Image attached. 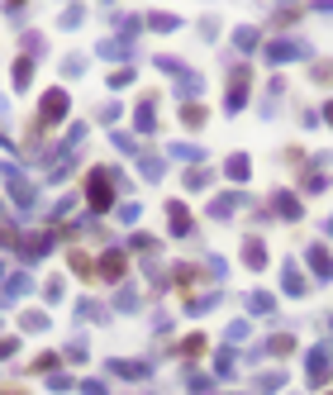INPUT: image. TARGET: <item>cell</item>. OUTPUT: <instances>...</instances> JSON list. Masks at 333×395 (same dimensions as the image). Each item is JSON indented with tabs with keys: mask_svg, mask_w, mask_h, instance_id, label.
<instances>
[{
	"mask_svg": "<svg viewBox=\"0 0 333 395\" xmlns=\"http://www.w3.org/2000/svg\"><path fill=\"white\" fill-rule=\"evenodd\" d=\"M86 200H91V214H105L114 205V172L110 167H91L86 172Z\"/></svg>",
	"mask_w": 333,
	"mask_h": 395,
	"instance_id": "obj_1",
	"label": "cell"
},
{
	"mask_svg": "<svg viewBox=\"0 0 333 395\" xmlns=\"http://www.w3.org/2000/svg\"><path fill=\"white\" fill-rule=\"evenodd\" d=\"M305 376H309V386H329L333 381V343H319L305 357Z\"/></svg>",
	"mask_w": 333,
	"mask_h": 395,
	"instance_id": "obj_2",
	"label": "cell"
},
{
	"mask_svg": "<svg viewBox=\"0 0 333 395\" xmlns=\"http://www.w3.org/2000/svg\"><path fill=\"white\" fill-rule=\"evenodd\" d=\"M248 96H252V72L248 67H233V72H229V96H224L229 114H238V110L248 105Z\"/></svg>",
	"mask_w": 333,
	"mask_h": 395,
	"instance_id": "obj_3",
	"label": "cell"
},
{
	"mask_svg": "<svg viewBox=\"0 0 333 395\" xmlns=\"http://www.w3.org/2000/svg\"><path fill=\"white\" fill-rule=\"evenodd\" d=\"M67 110H72V96H67V91H48V96L38 100V129L62 124V119H67Z\"/></svg>",
	"mask_w": 333,
	"mask_h": 395,
	"instance_id": "obj_4",
	"label": "cell"
},
{
	"mask_svg": "<svg viewBox=\"0 0 333 395\" xmlns=\"http://www.w3.org/2000/svg\"><path fill=\"white\" fill-rule=\"evenodd\" d=\"M129 253L124 248H105L100 258H95V276H105V281H124V271H129Z\"/></svg>",
	"mask_w": 333,
	"mask_h": 395,
	"instance_id": "obj_5",
	"label": "cell"
},
{
	"mask_svg": "<svg viewBox=\"0 0 333 395\" xmlns=\"http://www.w3.org/2000/svg\"><path fill=\"white\" fill-rule=\"evenodd\" d=\"M300 57H309V43H300V38H277V43H267V62H272V67L300 62Z\"/></svg>",
	"mask_w": 333,
	"mask_h": 395,
	"instance_id": "obj_6",
	"label": "cell"
},
{
	"mask_svg": "<svg viewBox=\"0 0 333 395\" xmlns=\"http://www.w3.org/2000/svg\"><path fill=\"white\" fill-rule=\"evenodd\" d=\"M166 224H171V234H176V238H191L195 234V219H191V210H186L181 200H166Z\"/></svg>",
	"mask_w": 333,
	"mask_h": 395,
	"instance_id": "obj_7",
	"label": "cell"
},
{
	"mask_svg": "<svg viewBox=\"0 0 333 395\" xmlns=\"http://www.w3.org/2000/svg\"><path fill=\"white\" fill-rule=\"evenodd\" d=\"M53 243H57V229H43V234H33V238H20V253H24V262H38Z\"/></svg>",
	"mask_w": 333,
	"mask_h": 395,
	"instance_id": "obj_8",
	"label": "cell"
},
{
	"mask_svg": "<svg viewBox=\"0 0 333 395\" xmlns=\"http://www.w3.org/2000/svg\"><path fill=\"white\" fill-rule=\"evenodd\" d=\"M305 262H309V271H314L319 281H329V276H333V258H329V248H324V243H309Z\"/></svg>",
	"mask_w": 333,
	"mask_h": 395,
	"instance_id": "obj_9",
	"label": "cell"
},
{
	"mask_svg": "<svg viewBox=\"0 0 333 395\" xmlns=\"http://www.w3.org/2000/svg\"><path fill=\"white\" fill-rule=\"evenodd\" d=\"M134 124H139V133H153V129H157V96H143V100H139Z\"/></svg>",
	"mask_w": 333,
	"mask_h": 395,
	"instance_id": "obj_10",
	"label": "cell"
},
{
	"mask_svg": "<svg viewBox=\"0 0 333 395\" xmlns=\"http://www.w3.org/2000/svg\"><path fill=\"white\" fill-rule=\"evenodd\" d=\"M110 376H129V381H148V376H153V367H148V362H129V357H114V362H110Z\"/></svg>",
	"mask_w": 333,
	"mask_h": 395,
	"instance_id": "obj_11",
	"label": "cell"
},
{
	"mask_svg": "<svg viewBox=\"0 0 333 395\" xmlns=\"http://www.w3.org/2000/svg\"><path fill=\"white\" fill-rule=\"evenodd\" d=\"M243 262H248L252 271H262V267H267V243H262L257 234L243 238Z\"/></svg>",
	"mask_w": 333,
	"mask_h": 395,
	"instance_id": "obj_12",
	"label": "cell"
},
{
	"mask_svg": "<svg viewBox=\"0 0 333 395\" xmlns=\"http://www.w3.org/2000/svg\"><path fill=\"white\" fill-rule=\"evenodd\" d=\"M95 53H100V57H110V62H119V57H129V53H134V43L114 33V38H100V43H95Z\"/></svg>",
	"mask_w": 333,
	"mask_h": 395,
	"instance_id": "obj_13",
	"label": "cell"
},
{
	"mask_svg": "<svg viewBox=\"0 0 333 395\" xmlns=\"http://www.w3.org/2000/svg\"><path fill=\"white\" fill-rule=\"evenodd\" d=\"M10 195H15V205H20V210H33V200H38V195H33V181L15 177V172H10Z\"/></svg>",
	"mask_w": 333,
	"mask_h": 395,
	"instance_id": "obj_14",
	"label": "cell"
},
{
	"mask_svg": "<svg viewBox=\"0 0 333 395\" xmlns=\"http://www.w3.org/2000/svg\"><path fill=\"white\" fill-rule=\"evenodd\" d=\"M29 290H33V276H29V271H15V276H5L0 295H5V300H20V295H29Z\"/></svg>",
	"mask_w": 333,
	"mask_h": 395,
	"instance_id": "obj_15",
	"label": "cell"
},
{
	"mask_svg": "<svg viewBox=\"0 0 333 395\" xmlns=\"http://www.w3.org/2000/svg\"><path fill=\"white\" fill-rule=\"evenodd\" d=\"M281 290H286V295H295V300L305 295V276L295 271V262H281Z\"/></svg>",
	"mask_w": 333,
	"mask_h": 395,
	"instance_id": "obj_16",
	"label": "cell"
},
{
	"mask_svg": "<svg viewBox=\"0 0 333 395\" xmlns=\"http://www.w3.org/2000/svg\"><path fill=\"white\" fill-rule=\"evenodd\" d=\"M238 200H243V191H224L219 200H210V219H229L238 210Z\"/></svg>",
	"mask_w": 333,
	"mask_h": 395,
	"instance_id": "obj_17",
	"label": "cell"
},
{
	"mask_svg": "<svg viewBox=\"0 0 333 395\" xmlns=\"http://www.w3.org/2000/svg\"><path fill=\"white\" fill-rule=\"evenodd\" d=\"M272 210H277L281 219H300V200H295L291 191H277V195H272Z\"/></svg>",
	"mask_w": 333,
	"mask_h": 395,
	"instance_id": "obj_18",
	"label": "cell"
},
{
	"mask_svg": "<svg viewBox=\"0 0 333 395\" xmlns=\"http://www.w3.org/2000/svg\"><path fill=\"white\" fill-rule=\"evenodd\" d=\"M67 267H72V276H82V281H91V276H95V262L86 258L82 248H72V253H67Z\"/></svg>",
	"mask_w": 333,
	"mask_h": 395,
	"instance_id": "obj_19",
	"label": "cell"
},
{
	"mask_svg": "<svg viewBox=\"0 0 333 395\" xmlns=\"http://www.w3.org/2000/svg\"><path fill=\"white\" fill-rule=\"evenodd\" d=\"M139 172H143V177H148V181H162L166 162L157 158V153H139Z\"/></svg>",
	"mask_w": 333,
	"mask_h": 395,
	"instance_id": "obj_20",
	"label": "cell"
},
{
	"mask_svg": "<svg viewBox=\"0 0 333 395\" xmlns=\"http://www.w3.org/2000/svg\"><path fill=\"white\" fill-rule=\"evenodd\" d=\"M205 119H210V110L200 105V100H195V105H181V124H186V129H205Z\"/></svg>",
	"mask_w": 333,
	"mask_h": 395,
	"instance_id": "obj_21",
	"label": "cell"
},
{
	"mask_svg": "<svg viewBox=\"0 0 333 395\" xmlns=\"http://www.w3.org/2000/svg\"><path fill=\"white\" fill-rule=\"evenodd\" d=\"M176 96H181L186 105H195V96H200V77H195V72H186V77H176Z\"/></svg>",
	"mask_w": 333,
	"mask_h": 395,
	"instance_id": "obj_22",
	"label": "cell"
},
{
	"mask_svg": "<svg viewBox=\"0 0 333 395\" xmlns=\"http://www.w3.org/2000/svg\"><path fill=\"white\" fill-rule=\"evenodd\" d=\"M224 172H229V181H248V172H252V162L243 158V153H233V158L224 162Z\"/></svg>",
	"mask_w": 333,
	"mask_h": 395,
	"instance_id": "obj_23",
	"label": "cell"
},
{
	"mask_svg": "<svg viewBox=\"0 0 333 395\" xmlns=\"http://www.w3.org/2000/svg\"><path fill=\"white\" fill-rule=\"evenodd\" d=\"M252 386H257V391H262V395H277L281 386H286V371H262V376H257Z\"/></svg>",
	"mask_w": 333,
	"mask_h": 395,
	"instance_id": "obj_24",
	"label": "cell"
},
{
	"mask_svg": "<svg viewBox=\"0 0 333 395\" xmlns=\"http://www.w3.org/2000/svg\"><path fill=\"white\" fill-rule=\"evenodd\" d=\"M248 310H252V315H272V310H277L272 290H252V295H248Z\"/></svg>",
	"mask_w": 333,
	"mask_h": 395,
	"instance_id": "obj_25",
	"label": "cell"
},
{
	"mask_svg": "<svg viewBox=\"0 0 333 395\" xmlns=\"http://www.w3.org/2000/svg\"><path fill=\"white\" fill-rule=\"evenodd\" d=\"M114 310L134 315V310H139V286H119V295H114Z\"/></svg>",
	"mask_w": 333,
	"mask_h": 395,
	"instance_id": "obj_26",
	"label": "cell"
},
{
	"mask_svg": "<svg viewBox=\"0 0 333 395\" xmlns=\"http://www.w3.org/2000/svg\"><path fill=\"white\" fill-rule=\"evenodd\" d=\"M267 352H277V357H291V352H295V338H291V334H272V338H267Z\"/></svg>",
	"mask_w": 333,
	"mask_h": 395,
	"instance_id": "obj_27",
	"label": "cell"
},
{
	"mask_svg": "<svg viewBox=\"0 0 333 395\" xmlns=\"http://www.w3.org/2000/svg\"><path fill=\"white\" fill-rule=\"evenodd\" d=\"M257 38H262V33H257V29H252V24L233 29V43H238V53H248V48H257Z\"/></svg>",
	"mask_w": 333,
	"mask_h": 395,
	"instance_id": "obj_28",
	"label": "cell"
},
{
	"mask_svg": "<svg viewBox=\"0 0 333 395\" xmlns=\"http://www.w3.org/2000/svg\"><path fill=\"white\" fill-rule=\"evenodd\" d=\"M29 77H33V62H29V57H20V62H15V72H10L15 91H24V86H29Z\"/></svg>",
	"mask_w": 333,
	"mask_h": 395,
	"instance_id": "obj_29",
	"label": "cell"
},
{
	"mask_svg": "<svg viewBox=\"0 0 333 395\" xmlns=\"http://www.w3.org/2000/svg\"><path fill=\"white\" fill-rule=\"evenodd\" d=\"M210 181H215V177H210V167H191V172H186V191H205Z\"/></svg>",
	"mask_w": 333,
	"mask_h": 395,
	"instance_id": "obj_30",
	"label": "cell"
},
{
	"mask_svg": "<svg viewBox=\"0 0 333 395\" xmlns=\"http://www.w3.org/2000/svg\"><path fill=\"white\" fill-rule=\"evenodd\" d=\"M20 329H29V334H43V329H48V315H43V310H29V315L20 319Z\"/></svg>",
	"mask_w": 333,
	"mask_h": 395,
	"instance_id": "obj_31",
	"label": "cell"
},
{
	"mask_svg": "<svg viewBox=\"0 0 333 395\" xmlns=\"http://www.w3.org/2000/svg\"><path fill=\"white\" fill-rule=\"evenodd\" d=\"M143 24H148V29H157V33H171V29L181 24V20H176V15H148Z\"/></svg>",
	"mask_w": 333,
	"mask_h": 395,
	"instance_id": "obj_32",
	"label": "cell"
},
{
	"mask_svg": "<svg viewBox=\"0 0 333 395\" xmlns=\"http://www.w3.org/2000/svg\"><path fill=\"white\" fill-rule=\"evenodd\" d=\"M166 153H176V158H181V162H200V158H205V153H200L195 143H171Z\"/></svg>",
	"mask_w": 333,
	"mask_h": 395,
	"instance_id": "obj_33",
	"label": "cell"
},
{
	"mask_svg": "<svg viewBox=\"0 0 333 395\" xmlns=\"http://www.w3.org/2000/svg\"><path fill=\"white\" fill-rule=\"evenodd\" d=\"M324 186H329V177H324L319 167H309V172H305V191H309V195H319Z\"/></svg>",
	"mask_w": 333,
	"mask_h": 395,
	"instance_id": "obj_34",
	"label": "cell"
},
{
	"mask_svg": "<svg viewBox=\"0 0 333 395\" xmlns=\"http://www.w3.org/2000/svg\"><path fill=\"white\" fill-rule=\"evenodd\" d=\"M233 367H238V357H233V348H224L219 357H215V371L219 376H233Z\"/></svg>",
	"mask_w": 333,
	"mask_h": 395,
	"instance_id": "obj_35",
	"label": "cell"
},
{
	"mask_svg": "<svg viewBox=\"0 0 333 395\" xmlns=\"http://www.w3.org/2000/svg\"><path fill=\"white\" fill-rule=\"evenodd\" d=\"M309 77H314V86H333V62H314Z\"/></svg>",
	"mask_w": 333,
	"mask_h": 395,
	"instance_id": "obj_36",
	"label": "cell"
},
{
	"mask_svg": "<svg viewBox=\"0 0 333 395\" xmlns=\"http://www.w3.org/2000/svg\"><path fill=\"white\" fill-rule=\"evenodd\" d=\"M82 20H86V5H72V10H62V20H57V24H62V29H77Z\"/></svg>",
	"mask_w": 333,
	"mask_h": 395,
	"instance_id": "obj_37",
	"label": "cell"
},
{
	"mask_svg": "<svg viewBox=\"0 0 333 395\" xmlns=\"http://www.w3.org/2000/svg\"><path fill=\"white\" fill-rule=\"evenodd\" d=\"M129 81H134V67H114L110 72V91H124Z\"/></svg>",
	"mask_w": 333,
	"mask_h": 395,
	"instance_id": "obj_38",
	"label": "cell"
},
{
	"mask_svg": "<svg viewBox=\"0 0 333 395\" xmlns=\"http://www.w3.org/2000/svg\"><path fill=\"white\" fill-rule=\"evenodd\" d=\"M0 248H20V229L0 219Z\"/></svg>",
	"mask_w": 333,
	"mask_h": 395,
	"instance_id": "obj_39",
	"label": "cell"
},
{
	"mask_svg": "<svg viewBox=\"0 0 333 395\" xmlns=\"http://www.w3.org/2000/svg\"><path fill=\"white\" fill-rule=\"evenodd\" d=\"M248 334H252V324H248V319H233V324H229V343H243Z\"/></svg>",
	"mask_w": 333,
	"mask_h": 395,
	"instance_id": "obj_40",
	"label": "cell"
},
{
	"mask_svg": "<svg viewBox=\"0 0 333 395\" xmlns=\"http://www.w3.org/2000/svg\"><path fill=\"white\" fill-rule=\"evenodd\" d=\"M181 352H186V357H200V352H205V334H191V338L181 343Z\"/></svg>",
	"mask_w": 333,
	"mask_h": 395,
	"instance_id": "obj_41",
	"label": "cell"
},
{
	"mask_svg": "<svg viewBox=\"0 0 333 395\" xmlns=\"http://www.w3.org/2000/svg\"><path fill=\"white\" fill-rule=\"evenodd\" d=\"M129 248H139V253H157V238H148V234H134V238H129Z\"/></svg>",
	"mask_w": 333,
	"mask_h": 395,
	"instance_id": "obj_42",
	"label": "cell"
},
{
	"mask_svg": "<svg viewBox=\"0 0 333 395\" xmlns=\"http://www.w3.org/2000/svg\"><path fill=\"white\" fill-rule=\"evenodd\" d=\"M114 148H124L129 158H139V138H129V133H114Z\"/></svg>",
	"mask_w": 333,
	"mask_h": 395,
	"instance_id": "obj_43",
	"label": "cell"
},
{
	"mask_svg": "<svg viewBox=\"0 0 333 395\" xmlns=\"http://www.w3.org/2000/svg\"><path fill=\"white\" fill-rule=\"evenodd\" d=\"M33 371H57V352H38L33 357Z\"/></svg>",
	"mask_w": 333,
	"mask_h": 395,
	"instance_id": "obj_44",
	"label": "cell"
},
{
	"mask_svg": "<svg viewBox=\"0 0 333 395\" xmlns=\"http://www.w3.org/2000/svg\"><path fill=\"white\" fill-rule=\"evenodd\" d=\"M62 276H48V281H43V295H48V300H62Z\"/></svg>",
	"mask_w": 333,
	"mask_h": 395,
	"instance_id": "obj_45",
	"label": "cell"
},
{
	"mask_svg": "<svg viewBox=\"0 0 333 395\" xmlns=\"http://www.w3.org/2000/svg\"><path fill=\"white\" fill-rule=\"evenodd\" d=\"M82 395H110V386H105V381H91V376H86V381H82Z\"/></svg>",
	"mask_w": 333,
	"mask_h": 395,
	"instance_id": "obj_46",
	"label": "cell"
},
{
	"mask_svg": "<svg viewBox=\"0 0 333 395\" xmlns=\"http://www.w3.org/2000/svg\"><path fill=\"white\" fill-rule=\"evenodd\" d=\"M82 67H86V57H82V53H72V57H67V62H62V72H67V77H77Z\"/></svg>",
	"mask_w": 333,
	"mask_h": 395,
	"instance_id": "obj_47",
	"label": "cell"
},
{
	"mask_svg": "<svg viewBox=\"0 0 333 395\" xmlns=\"http://www.w3.org/2000/svg\"><path fill=\"white\" fill-rule=\"evenodd\" d=\"M139 205H134V200H129V205H119V219H124V224H139Z\"/></svg>",
	"mask_w": 333,
	"mask_h": 395,
	"instance_id": "obj_48",
	"label": "cell"
},
{
	"mask_svg": "<svg viewBox=\"0 0 333 395\" xmlns=\"http://www.w3.org/2000/svg\"><path fill=\"white\" fill-rule=\"evenodd\" d=\"M72 210H77V200L67 195V200H57V205H53V219H67V214H72Z\"/></svg>",
	"mask_w": 333,
	"mask_h": 395,
	"instance_id": "obj_49",
	"label": "cell"
},
{
	"mask_svg": "<svg viewBox=\"0 0 333 395\" xmlns=\"http://www.w3.org/2000/svg\"><path fill=\"white\" fill-rule=\"evenodd\" d=\"M72 386H77V381H72V376H57V371H53V381H48V391H72Z\"/></svg>",
	"mask_w": 333,
	"mask_h": 395,
	"instance_id": "obj_50",
	"label": "cell"
},
{
	"mask_svg": "<svg viewBox=\"0 0 333 395\" xmlns=\"http://www.w3.org/2000/svg\"><path fill=\"white\" fill-rule=\"evenodd\" d=\"M10 352H20V338H0V362H5Z\"/></svg>",
	"mask_w": 333,
	"mask_h": 395,
	"instance_id": "obj_51",
	"label": "cell"
},
{
	"mask_svg": "<svg viewBox=\"0 0 333 395\" xmlns=\"http://www.w3.org/2000/svg\"><path fill=\"white\" fill-rule=\"evenodd\" d=\"M324 124H329V129H333V100H329V105H324Z\"/></svg>",
	"mask_w": 333,
	"mask_h": 395,
	"instance_id": "obj_52",
	"label": "cell"
},
{
	"mask_svg": "<svg viewBox=\"0 0 333 395\" xmlns=\"http://www.w3.org/2000/svg\"><path fill=\"white\" fill-rule=\"evenodd\" d=\"M0 395H24V391H20V386H5V391H0Z\"/></svg>",
	"mask_w": 333,
	"mask_h": 395,
	"instance_id": "obj_53",
	"label": "cell"
},
{
	"mask_svg": "<svg viewBox=\"0 0 333 395\" xmlns=\"http://www.w3.org/2000/svg\"><path fill=\"white\" fill-rule=\"evenodd\" d=\"M0 114H5V96H0Z\"/></svg>",
	"mask_w": 333,
	"mask_h": 395,
	"instance_id": "obj_54",
	"label": "cell"
},
{
	"mask_svg": "<svg viewBox=\"0 0 333 395\" xmlns=\"http://www.w3.org/2000/svg\"><path fill=\"white\" fill-rule=\"evenodd\" d=\"M329 234H333V219H329Z\"/></svg>",
	"mask_w": 333,
	"mask_h": 395,
	"instance_id": "obj_55",
	"label": "cell"
},
{
	"mask_svg": "<svg viewBox=\"0 0 333 395\" xmlns=\"http://www.w3.org/2000/svg\"><path fill=\"white\" fill-rule=\"evenodd\" d=\"M329 395H333V391H329Z\"/></svg>",
	"mask_w": 333,
	"mask_h": 395,
	"instance_id": "obj_56",
	"label": "cell"
}]
</instances>
